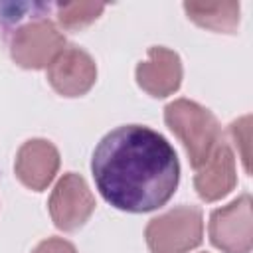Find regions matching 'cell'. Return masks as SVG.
I'll use <instances>...</instances> for the list:
<instances>
[{"instance_id":"obj_12","label":"cell","mask_w":253,"mask_h":253,"mask_svg":"<svg viewBox=\"0 0 253 253\" xmlns=\"http://www.w3.org/2000/svg\"><path fill=\"white\" fill-rule=\"evenodd\" d=\"M103 4L93 2H65L57 4V22L65 30H79L95 22L103 14Z\"/></svg>"},{"instance_id":"obj_3","label":"cell","mask_w":253,"mask_h":253,"mask_svg":"<svg viewBox=\"0 0 253 253\" xmlns=\"http://www.w3.org/2000/svg\"><path fill=\"white\" fill-rule=\"evenodd\" d=\"M144 237L152 253H188L202 243V211L194 206H178L150 219Z\"/></svg>"},{"instance_id":"obj_11","label":"cell","mask_w":253,"mask_h":253,"mask_svg":"<svg viewBox=\"0 0 253 253\" xmlns=\"http://www.w3.org/2000/svg\"><path fill=\"white\" fill-rule=\"evenodd\" d=\"M184 10L198 26L213 32L233 34L239 26L237 2H186Z\"/></svg>"},{"instance_id":"obj_4","label":"cell","mask_w":253,"mask_h":253,"mask_svg":"<svg viewBox=\"0 0 253 253\" xmlns=\"http://www.w3.org/2000/svg\"><path fill=\"white\" fill-rule=\"evenodd\" d=\"M63 49V34L43 16H36L34 20L22 24L10 38V55L20 67L26 69L49 67Z\"/></svg>"},{"instance_id":"obj_8","label":"cell","mask_w":253,"mask_h":253,"mask_svg":"<svg viewBox=\"0 0 253 253\" xmlns=\"http://www.w3.org/2000/svg\"><path fill=\"white\" fill-rule=\"evenodd\" d=\"M57 168H59V152L45 138H32L24 142L14 162L18 180L34 192L45 190L55 178Z\"/></svg>"},{"instance_id":"obj_9","label":"cell","mask_w":253,"mask_h":253,"mask_svg":"<svg viewBox=\"0 0 253 253\" xmlns=\"http://www.w3.org/2000/svg\"><path fill=\"white\" fill-rule=\"evenodd\" d=\"M136 83L152 97H168L182 83V61L168 47H150L148 59L136 65Z\"/></svg>"},{"instance_id":"obj_10","label":"cell","mask_w":253,"mask_h":253,"mask_svg":"<svg viewBox=\"0 0 253 253\" xmlns=\"http://www.w3.org/2000/svg\"><path fill=\"white\" fill-rule=\"evenodd\" d=\"M235 184H237L235 158L229 144L221 140L217 148L211 152V156L196 170L194 188L202 200L215 202L227 196L235 188Z\"/></svg>"},{"instance_id":"obj_6","label":"cell","mask_w":253,"mask_h":253,"mask_svg":"<svg viewBox=\"0 0 253 253\" xmlns=\"http://www.w3.org/2000/svg\"><path fill=\"white\" fill-rule=\"evenodd\" d=\"M210 239L223 253L251 251V196L241 194L237 200L219 208L210 217Z\"/></svg>"},{"instance_id":"obj_14","label":"cell","mask_w":253,"mask_h":253,"mask_svg":"<svg viewBox=\"0 0 253 253\" xmlns=\"http://www.w3.org/2000/svg\"><path fill=\"white\" fill-rule=\"evenodd\" d=\"M32 253H77V249L61 237H49L43 239Z\"/></svg>"},{"instance_id":"obj_5","label":"cell","mask_w":253,"mask_h":253,"mask_svg":"<svg viewBox=\"0 0 253 253\" xmlns=\"http://www.w3.org/2000/svg\"><path fill=\"white\" fill-rule=\"evenodd\" d=\"M49 215L57 229L75 231L95 211V196L83 176L67 172L55 184L49 202Z\"/></svg>"},{"instance_id":"obj_1","label":"cell","mask_w":253,"mask_h":253,"mask_svg":"<svg viewBox=\"0 0 253 253\" xmlns=\"http://www.w3.org/2000/svg\"><path fill=\"white\" fill-rule=\"evenodd\" d=\"M91 174L107 204L121 211L146 213L174 196L180 162L160 132L142 125H123L95 146Z\"/></svg>"},{"instance_id":"obj_2","label":"cell","mask_w":253,"mask_h":253,"mask_svg":"<svg viewBox=\"0 0 253 253\" xmlns=\"http://www.w3.org/2000/svg\"><path fill=\"white\" fill-rule=\"evenodd\" d=\"M164 121L184 144L190 164L198 170L223 140L221 126L213 113L194 101L176 99L166 105Z\"/></svg>"},{"instance_id":"obj_13","label":"cell","mask_w":253,"mask_h":253,"mask_svg":"<svg viewBox=\"0 0 253 253\" xmlns=\"http://www.w3.org/2000/svg\"><path fill=\"white\" fill-rule=\"evenodd\" d=\"M231 134H233V140L243 146L241 158H243L245 170L249 172V150H247V144H249V117H241L239 121H235L231 125Z\"/></svg>"},{"instance_id":"obj_7","label":"cell","mask_w":253,"mask_h":253,"mask_svg":"<svg viewBox=\"0 0 253 253\" xmlns=\"http://www.w3.org/2000/svg\"><path fill=\"white\" fill-rule=\"evenodd\" d=\"M47 81L63 97H81L95 85L97 65L87 51L69 45L47 67Z\"/></svg>"}]
</instances>
